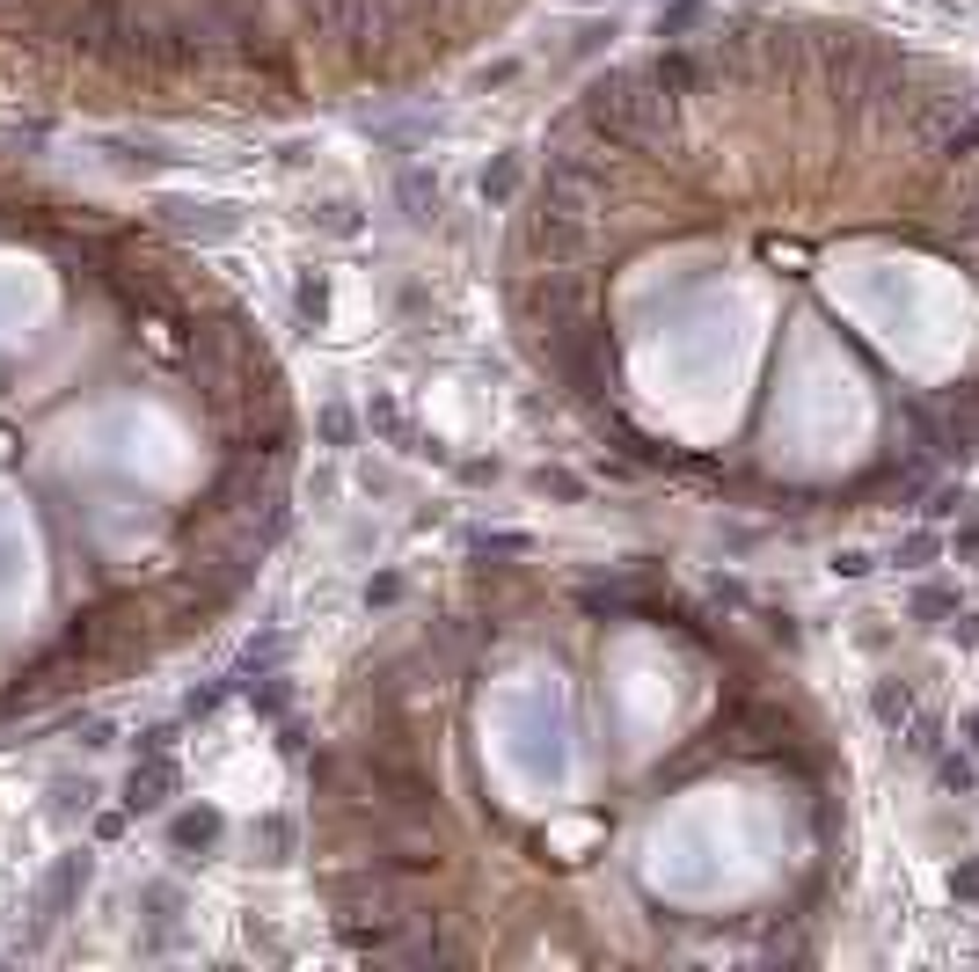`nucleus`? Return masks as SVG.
<instances>
[{"label":"nucleus","instance_id":"nucleus-1","mask_svg":"<svg viewBox=\"0 0 979 972\" xmlns=\"http://www.w3.org/2000/svg\"><path fill=\"white\" fill-rule=\"evenodd\" d=\"M870 709H878V724L899 731L906 717H914V695H906V681H878V687H870Z\"/></svg>","mask_w":979,"mask_h":972},{"label":"nucleus","instance_id":"nucleus-2","mask_svg":"<svg viewBox=\"0 0 979 972\" xmlns=\"http://www.w3.org/2000/svg\"><path fill=\"white\" fill-rule=\"evenodd\" d=\"M914 614H921V622H951L957 600L943 592V585H921V592H914Z\"/></svg>","mask_w":979,"mask_h":972},{"label":"nucleus","instance_id":"nucleus-3","mask_svg":"<svg viewBox=\"0 0 979 972\" xmlns=\"http://www.w3.org/2000/svg\"><path fill=\"white\" fill-rule=\"evenodd\" d=\"M402 197H410V213L424 219V213H432V205H439V183H432V176H424V169H410V176H402Z\"/></svg>","mask_w":979,"mask_h":972},{"label":"nucleus","instance_id":"nucleus-4","mask_svg":"<svg viewBox=\"0 0 979 972\" xmlns=\"http://www.w3.org/2000/svg\"><path fill=\"white\" fill-rule=\"evenodd\" d=\"M921 563H935V535H906L899 541V571H921Z\"/></svg>","mask_w":979,"mask_h":972},{"label":"nucleus","instance_id":"nucleus-5","mask_svg":"<svg viewBox=\"0 0 979 972\" xmlns=\"http://www.w3.org/2000/svg\"><path fill=\"white\" fill-rule=\"evenodd\" d=\"M951 900L979 907V855H972V863H957V871H951Z\"/></svg>","mask_w":979,"mask_h":972},{"label":"nucleus","instance_id":"nucleus-6","mask_svg":"<svg viewBox=\"0 0 979 972\" xmlns=\"http://www.w3.org/2000/svg\"><path fill=\"white\" fill-rule=\"evenodd\" d=\"M972 146H979V118L951 124V140H943V154H951V161H965V154H972Z\"/></svg>","mask_w":979,"mask_h":972},{"label":"nucleus","instance_id":"nucleus-7","mask_svg":"<svg viewBox=\"0 0 979 972\" xmlns=\"http://www.w3.org/2000/svg\"><path fill=\"white\" fill-rule=\"evenodd\" d=\"M694 23H702V8H694V0H680V8H665V15H658V29H673V37L694 29Z\"/></svg>","mask_w":979,"mask_h":972},{"label":"nucleus","instance_id":"nucleus-8","mask_svg":"<svg viewBox=\"0 0 979 972\" xmlns=\"http://www.w3.org/2000/svg\"><path fill=\"white\" fill-rule=\"evenodd\" d=\"M935 776H943V790H972V760H965V754H951L943 768H935Z\"/></svg>","mask_w":979,"mask_h":972},{"label":"nucleus","instance_id":"nucleus-9","mask_svg":"<svg viewBox=\"0 0 979 972\" xmlns=\"http://www.w3.org/2000/svg\"><path fill=\"white\" fill-rule=\"evenodd\" d=\"M483 197H512V161H497V169L483 176Z\"/></svg>","mask_w":979,"mask_h":972},{"label":"nucleus","instance_id":"nucleus-10","mask_svg":"<svg viewBox=\"0 0 979 972\" xmlns=\"http://www.w3.org/2000/svg\"><path fill=\"white\" fill-rule=\"evenodd\" d=\"M957 731H965V746H972V760H979V717H965Z\"/></svg>","mask_w":979,"mask_h":972}]
</instances>
